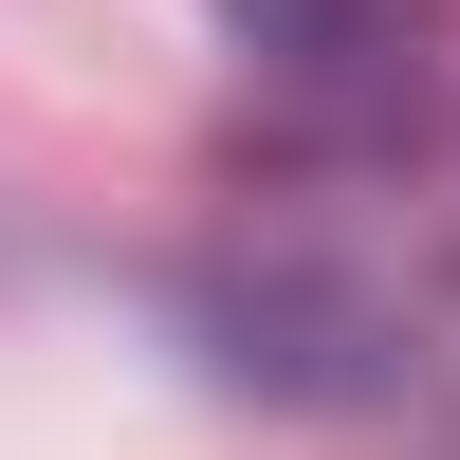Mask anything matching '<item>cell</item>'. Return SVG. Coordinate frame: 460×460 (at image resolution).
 Wrapping results in <instances>:
<instances>
[{"label":"cell","instance_id":"6da1fadb","mask_svg":"<svg viewBox=\"0 0 460 460\" xmlns=\"http://www.w3.org/2000/svg\"><path fill=\"white\" fill-rule=\"evenodd\" d=\"M184 332L221 387L314 424H460V147L277 166V203L184 258Z\"/></svg>","mask_w":460,"mask_h":460},{"label":"cell","instance_id":"7a4b0ae2","mask_svg":"<svg viewBox=\"0 0 460 460\" xmlns=\"http://www.w3.org/2000/svg\"><path fill=\"white\" fill-rule=\"evenodd\" d=\"M221 56H240V93L277 111V166H405V147H442V0H203Z\"/></svg>","mask_w":460,"mask_h":460}]
</instances>
